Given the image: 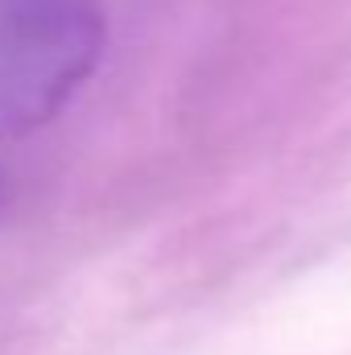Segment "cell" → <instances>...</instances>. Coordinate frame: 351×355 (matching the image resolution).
<instances>
[{
	"instance_id": "1",
	"label": "cell",
	"mask_w": 351,
	"mask_h": 355,
	"mask_svg": "<svg viewBox=\"0 0 351 355\" xmlns=\"http://www.w3.org/2000/svg\"><path fill=\"white\" fill-rule=\"evenodd\" d=\"M103 42L91 0H0V128H29L83 83Z\"/></svg>"
}]
</instances>
